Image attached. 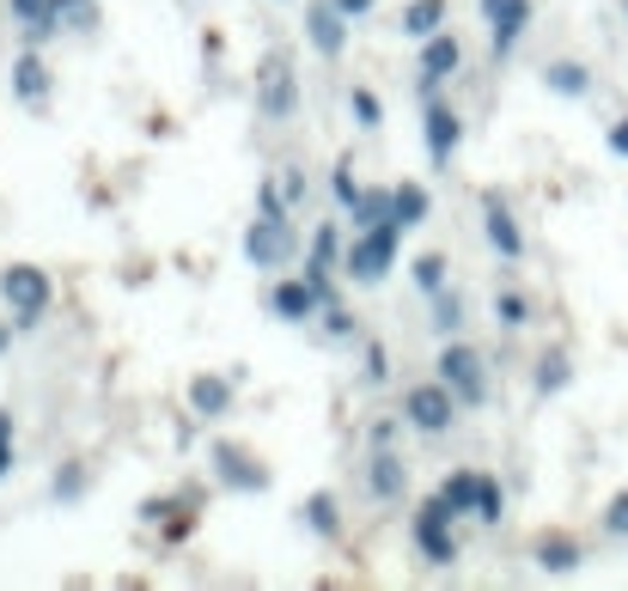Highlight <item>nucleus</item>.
Wrapping results in <instances>:
<instances>
[{"label": "nucleus", "mask_w": 628, "mask_h": 591, "mask_svg": "<svg viewBox=\"0 0 628 591\" xmlns=\"http://www.w3.org/2000/svg\"><path fill=\"white\" fill-rule=\"evenodd\" d=\"M397 238H403V226H397V220L354 232L348 256H342V275H348L354 287H379V281L391 275V263H397Z\"/></svg>", "instance_id": "f257e3e1"}, {"label": "nucleus", "mask_w": 628, "mask_h": 591, "mask_svg": "<svg viewBox=\"0 0 628 591\" xmlns=\"http://www.w3.org/2000/svg\"><path fill=\"white\" fill-rule=\"evenodd\" d=\"M433 366H440V379L458 391L464 408L488 403V366H483V354H476V348L458 342V336H445V348H440V360H433Z\"/></svg>", "instance_id": "f03ea898"}, {"label": "nucleus", "mask_w": 628, "mask_h": 591, "mask_svg": "<svg viewBox=\"0 0 628 591\" xmlns=\"http://www.w3.org/2000/svg\"><path fill=\"white\" fill-rule=\"evenodd\" d=\"M458 391L445 379H433V384H415V391H403V420L409 427H421V434H445L452 420H458Z\"/></svg>", "instance_id": "7ed1b4c3"}, {"label": "nucleus", "mask_w": 628, "mask_h": 591, "mask_svg": "<svg viewBox=\"0 0 628 591\" xmlns=\"http://www.w3.org/2000/svg\"><path fill=\"white\" fill-rule=\"evenodd\" d=\"M452 506H445V494H433L427 506H421L415 513V525H409V537H415V549L427 555L433 567H452L458 561V537H452Z\"/></svg>", "instance_id": "20e7f679"}, {"label": "nucleus", "mask_w": 628, "mask_h": 591, "mask_svg": "<svg viewBox=\"0 0 628 591\" xmlns=\"http://www.w3.org/2000/svg\"><path fill=\"white\" fill-rule=\"evenodd\" d=\"M0 293H7V305H13V324L31 329L43 324V311H50V275L31 263H13L7 275H0Z\"/></svg>", "instance_id": "39448f33"}, {"label": "nucleus", "mask_w": 628, "mask_h": 591, "mask_svg": "<svg viewBox=\"0 0 628 591\" xmlns=\"http://www.w3.org/2000/svg\"><path fill=\"white\" fill-rule=\"evenodd\" d=\"M293 244H300V232H293V214H262V220H250V232H245V256H250L257 269L293 263Z\"/></svg>", "instance_id": "423d86ee"}, {"label": "nucleus", "mask_w": 628, "mask_h": 591, "mask_svg": "<svg viewBox=\"0 0 628 591\" xmlns=\"http://www.w3.org/2000/svg\"><path fill=\"white\" fill-rule=\"evenodd\" d=\"M300 110V79H293V62L288 55H269L257 74V117L269 122H288Z\"/></svg>", "instance_id": "0eeeda50"}, {"label": "nucleus", "mask_w": 628, "mask_h": 591, "mask_svg": "<svg viewBox=\"0 0 628 591\" xmlns=\"http://www.w3.org/2000/svg\"><path fill=\"white\" fill-rule=\"evenodd\" d=\"M348 25L354 19L342 13L336 0H312V7H305V37H312V50L324 55V62H336V55L348 50Z\"/></svg>", "instance_id": "6e6552de"}, {"label": "nucleus", "mask_w": 628, "mask_h": 591, "mask_svg": "<svg viewBox=\"0 0 628 591\" xmlns=\"http://www.w3.org/2000/svg\"><path fill=\"white\" fill-rule=\"evenodd\" d=\"M324 293L312 287L305 275H293V281H281L275 293H269V311L281 317V324H312V317H324Z\"/></svg>", "instance_id": "1a4fd4ad"}, {"label": "nucleus", "mask_w": 628, "mask_h": 591, "mask_svg": "<svg viewBox=\"0 0 628 591\" xmlns=\"http://www.w3.org/2000/svg\"><path fill=\"white\" fill-rule=\"evenodd\" d=\"M464 67V43L452 37V31H440V37L421 43V98L440 92V79H452Z\"/></svg>", "instance_id": "9d476101"}, {"label": "nucleus", "mask_w": 628, "mask_h": 591, "mask_svg": "<svg viewBox=\"0 0 628 591\" xmlns=\"http://www.w3.org/2000/svg\"><path fill=\"white\" fill-rule=\"evenodd\" d=\"M483 25H488L495 55H507L524 37V25H531V0H483Z\"/></svg>", "instance_id": "9b49d317"}, {"label": "nucleus", "mask_w": 628, "mask_h": 591, "mask_svg": "<svg viewBox=\"0 0 628 591\" xmlns=\"http://www.w3.org/2000/svg\"><path fill=\"white\" fill-rule=\"evenodd\" d=\"M421 134H427V158L445 172L452 153H458V141H464V117L452 105H433V98H427V122H421Z\"/></svg>", "instance_id": "f8f14e48"}, {"label": "nucleus", "mask_w": 628, "mask_h": 591, "mask_svg": "<svg viewBox=\"0 0 628 591\" xmlns=\"http://www.w3.org/2000/svg\"><path fill=\"white\" fill-rule=\"evenodd\" d=\"M214 475H220L226 488H238V494H262V488H269V470L238 446H214Z\"/></svg>", "instance_id": "ddd939ff"}, {"label": "nucleus", "mask_w": 628, "mask_h": 591, "mask_svg": "<svg viewBox=\"0 0 628 591\" xmlns=\"http://www.w3.org/2000/svg\"><path fill=\"white\" fill-rule=\"evenodd\" d=\"M483 232H488V244L500 250V256H524V232H519V220H512V208L488 189L483 196Z\"/></svg>", "instance_id": "4468645a"}, {"label": "nucleus", "mask_w": 628, "mask_h": 591, "mask_svg": "<svg viewBox=\"0 0 628 591\" xmlns=\"http://www.w3.org/2000/svg\"><path fill=\"white\" fill-rule=\"evenodd\" d=\"M62 25H98V7L93 0H50V7H43L37 19H31V43H43V37H55V31Z\"/></svg>", "instance_id": "2eb2a0df"}, {"label": "nucleus", "mask_w": 628, "mask_h": 591, "mask_svg": "<svg viewBox=\"0 0 628 591\" xmlns=\"http://www.w3.org/2000/svg\"><path fill=\"white\" fill-rule=\"evenodd\" d=\"M13 98H19V105H31V110L50 98V67H43L37 50H25V55L13 62Z\"/></svg>", "instance_id": "dca6fc26"}, {"label": "nucleus", "mask_w": 628, "mask_h": 591, "mask_svg": "<svg viewBox=\"0 0 628 591\" xmlns=\"http://www.w3.org/2000/svg\"><path fill=\"white\" fill-rule=\"evenodd\" d=\"M580 561H586V555H580V543L567 537V530H550V537H537V567H543V573H574Z\"/></svg>", "instance_id": "f3484780"}, {"label": "nucleus", "mask_w": 628, "mask_h": 591, "mask_svg": "<svg viewBox=\"0 0 628 591\" xmlns=\"http://www.w3.org/2000/svg\"><path fill=\"white\" fill-rule=\"evenodd\" d=\"M367 488L379 500H403V488H409V463L397 458V451H379L372 458V470H367Z\"/></svg>", "instance_id": "a211bd4d"}, {"label": "nucleus", "mask_w": 628, "mask_h": 591, "mask_svg": "<svg viewBox=\"0 0 628 591\" xmlns=\"http://www.w3.org/2000/svg\"><path fill=\"white\" fill-rule=\"evenodd\" d=\"M232 384L238 379H214V372H202L196 384H190V408H196V415H226V408H232Z\"/></svg>", "instance_id": "6ab92c4d"}, {"label": "nucleus", "mask_w": 628, "mask_h": 591, "mask_svg": "<svg viewBox=\"0 0 628 591\" xmlns=\"http://www.w3.org/2000/svg\"><path fill=\"white\" fill-rule=\"evenodd\" d=\"M440 31H445V0H409L403 7V37L427 43V37H440Z\"/></svg>", "instance_id": "aec40b11"}, {"label": "nucleus", "mask_w": 628, "mask_h": 591, "mask_svg": "<svg viewBox=\"0 0 628 591\" xmlns=\"http://www.w3.org/2000/svg\"><path fill=\"white\" fill-rule=\"evenodd\" d=\"M427 208H433V201H427V189H421V184H397L391 189V220L403 226V232H415V226L427 220Z\"/></svg>", "instance_id": "412c9836"}, {"label": "nucleus", "mask_w": 628, "mask_h": 591, "mask_svg": "<svg viewBox=\"0 0 628 591\" xmlns=\"http://www.w3.org/2000/svg\"><path fill=\"white\" fill-rule=\"evenodd\" d=\"M300 513H305V525H312L324 543H336V537H342V513H336V494H329V488H317V494L305 500Z\"/></svg>", "instance_id": "4be33fe9"}, {"label": "nucleus", "mask_w": 628, "mask_h": 591, "mask_svg": "<svg viewBox=\"0 0 628 591\" xmlns=\"http://www.w3.org/2000/svg\"><path fill=\"white\" fill-rule=\"evenodd\" d=\"M543 86L562 92V98H586L592 92V74L580 62H550V67H543Z\"/></svg>", "instance_id": "5701e85b"}, {"label": "nucleus", "mask_w": 628, "mask_h": 591, "mask_svg": "<svg viewBox=\"0 0 628 591\" xmlns=\"http://www.w3.org/2000/svg\"><path fill=\"white\" fill-rule=\"evenodd\" d=\"M440 494H445V506H452V513H476V494H483V475L476 470H452L440 482Z\"/></svg>", "instance_id": "b1692460"}, {"label": "nucleus", "mask_w": 628, "mask_h": 591, "mask_svg": "<svg viewBox=\"0 0 628 591\" xmlns=\"http://www.w3.org/2000/svg\"><path fill=\"white\" fill-rule=\"evenodd\" d=\"M354 232H367V226H385L391 220V189H360V201L348 208Z\"/></svg>", "instance_id": "393cba45"}, {"label": "nucleus", "mask_w": 628, "mask_h": 591, "mask_svg": "<svg viewBox=\"0 0 628 591\" xmlns=\"http://www.w3.org/2000/svg\"><path fill=\"white\" fill-rule=\"evenodd\" d=\"M567 379H574V366H567V354H543V360H537V391H543V396L567 391Z\"/></svg>", "instance_id": "a878e982"}, {"label": "nucleus", "mask_w": 628, "mask_h": 591, "mask_svg": "<svg viewBox=\"0 0 628 591\" xmlns=\"http://www.w3.org/2000/svg\"><path fill=\"white\" fill-rule=\"evenodd\" d=\"M433 329H440V336H458L464 329V299L458 293H433Z\"/></svg>", "instance_id": "bb28decb"}, {"label": "nucleus", "mask_w": 628, "mask_h": 591, "mask_svg": "<svg viewBox=\"0 0 628 591\" xmlns=\"http://www.w3.org/2000/svg\"><path fill=\"white\" fill-rule=\"evenodd\" d=\"M495 317H500V324H507V329H524V324H531V305H524V293H495Z\"/></svg>", "instance_id": "cd10ccee"}, {"label": "nucleus", "mask_w": 628, "mask_h": 591, "mask_svg": "<svg viewBox=\"0 0 628 591\" xmlns=\"http://www.w3.org/2000/svg\"><path fill=\"white\" fill-rule=\"evenodd\" d=\"M415 287L421 293H445V256H440V250L415 256Z\"/></svg>", "instance_id": "c85d7f7f"}, {"label": "nucleus", "mask_w": 628, "mask_h": 591, "mask_svg": "<svg viewBox=\"0 0 628 591\" xmlns=\"http://www.w3.org/2000/svg\"><path fill=\"white\" fill-rule=\"evenodd\" d=\"M348 110H354V122H360V129H379V122H385V105L367 92V86H354V92H348Z\"/></svg>", "instance_id": "c756f323"}, {"label": "nucleus", "mask_w": 628, "mask_h": 591, "mask_svg": "<svg viewBox=\"0 0 628 591\" xmlns=\"http://www.w3.org/2000/svg\"><path fill=\"white\" fill-rule=\"evenodd\" d=\"M500 513H507V494H500V482H488V475H483V494H476V518H483V525H500Z\"/></svg>", "instance_id": "7c9ffc66"}, {"label": "nucleus", "mask_w": 628, "mask_h": 591, "mask_svg": "<svg viewBox=\"0 0 628 591\" xmlns=\"http://www.w3.org/2000/svg\"><path fill=\"white\" fill-rule=\"evenodd\" d=\"M604 537L628 543V488H622V494H610V506H604Z\"/></svg>", "instance_id": "2f4dec72"}, {"label": "nucleus", "mask_w": 628, "mask_h": 591, "mask_svg": "<svg viewBox=\"0 0 628 591\" xmlns=\"http://www.w3.org/2000/svg\"><path fill=\"white\" fill-rule=\"evenodd\" d=\"M329 189H336V201H342V208H354V201H360V177H354V165H348V158H342L336 172H329Z\"/></svg>", "instance_id": "473e14b6"}, {"label": "nucleus", "mask_w": 628, "mask_h": 591, "mask_svg": "<svg viewBox=\"0 0 628 591\" xmlns=\"http://www.w3.org/2000/svg\"><path fill=\"white\" fill-rule=\"evenodd\" d=\"M360 379H367V384L391 379V354H385V342H367V366H360Z\"/></svg>", "instance_id": "72a5a7b5"}, {"label": "nucleus", "mask_w": 628, "mask_h": 591, "mask_svg": "<svg viewBox=\"0 0 628 591\" xmlns=\"http://www.w3.org/2000/svg\"><path fill=\"white\" fill-rule=\"evenodd\" d=\"M55 494H62V500H79V494H86V470H79V463H67V470L55 475Z\"/></svg>", "instance_id": "f704fd0d"}, {"label": "nucleus", "mask_w": 628, "mask_h": 591, "mask_svg": "<svg viewBox=\"0 0 628 591\" xmlns=\"http://www.w3.org/2000/svg\"><path fill=\"white\" fill-rule=\"evenodd\" d=\"M324 329H329V336H336V342H348V336H354V317L342 311L336 299H329V305H324Z\"/></svg>", "instance_id": "c9c22d12"}, {"label": "nucleus", "mask_w": 628, "mask_h": 591, "mask_svg": "<svg viewBox=\"0 0 628 591\" xmlns=\"http://www.w3.org/2000/svg\"><path fill=\"white\" fill-rule=\"evenodd\" d=\"M281 196H288V201H305V172H300V165H288V177H281Z\"/></svg>", "instance_id": "e433bc0d"}, {"label": "nucleus", "mask_w": 628, "mask_h": 591, "mask_svg": "<svg viewBox=\"0 0 628 591\" xmlns=\"http://www.w3.org/2000/svg\"><path fill=\"white\" fill-rule=\"evenodd\" d=\"M610 153H622V158H628V117H616V122H610Z\"/></svg>", "instance_id": "4c0bfd02"}, {"label": "nucleus", "mask_w": 628, "mask_h": 591, "mask_svg": "<svg viewBox=\"0 0 628 591\" xmlns=\"http://www.w3.org/2000/svg\"><path fill=\"white\" fill-rule=\"evenodd\" d=\"M43 7H50V0H13V13L25 19V25H31V19H37V13H43Z\"/></svg>", "instance_id": "58836bf2"}, {"label": "nucleus", "mask_w": 628, "mask_h": 591, "mask_svg": "<svg viewBox=\"0 0 628 591\" xmlns=\"http://www.w3.org/2000/svg\"><path fill=\"white\" fill-rule=\"evenodd\" d=\"M336 7H342L348 19H367V13H372V0H336Z\"/></svg>", "instance_id": "ea45409f"}, {"label": "nucleus", "mask_w": 628, "mask_h": 591, "mask_svg": "<svg viewBox=\"0 0 628 591\" xmlns=\"http://www.w3.org/2000/svg\"><path fill=\"white\" fill-rule=\"evenodd\" d=\"M0 446H13V415L0 408Z\"/></svg>", "instance_id": "a19ab883"}, {"label": "nucleus", "mask_w": 628, "mask_h": 591, "mask_svg": "<svg viewBox=\"0 0 628 591\" xmlns=\"http://www.w3.org/2000/svg\"><path fill=\"white\" fill-rule=\"evenodd\" d=\"M7 470H13V446H0V482H7Z\"/></svg>", "instance_id": "79ce46f5"}, {"label": "nucleus", "mask_w": 628, "mask_h": 591, "mask_svg": "<svg viewBox=\"0 0 628 591\" xmlns=\"http://www.w3.org/2000/svg\"><path fill=\"white\" fill-rule=\"evenodd\" d=\"M0 348H7V324H0Z\"/></svg>", "instance_id": "37998d69"}, {"label": "nucleus", "mask_w": 628, "mask_h": 591, "mask_svg": "<svg viewBox=\"0 0 628 591\" xmlns=\"http://www.w3.org/2000/svg\"><path fill=\"white\" fill-rule=\"evenodd\" d=\"M622 13H628V0H622Z\"/></svg>", "instance_id": "c03bdc74"}]
</instances>
